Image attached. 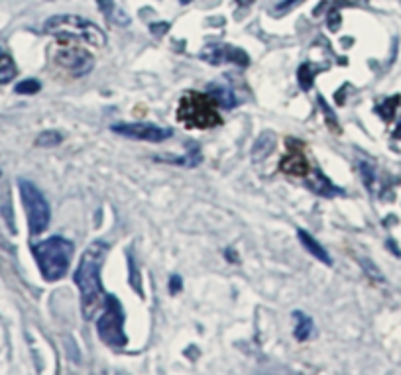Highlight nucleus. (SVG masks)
Instances as JSON below:
<instances>
[{
    "label": "nucleus",
    "instance_id": "nucleus-1",
    "mask_svg": "<svg viewBox=\"0 0 401 375\" xmlns=\"http://www.w3.org/2000/svg\"><path fill=\"white\" fill-rule=\"evenodd\" d=\"M108 244L103 240H95L91 246L85 250L81 258L79 267L73 275V281L79 287L81 308L85 319L95 317V312L104 307V291L101 285V267L106 260Z\"/></svg>",
    "mask_w": 401,
    "mask_h": 375
},
{
    "label": "nucleus",
    "instance_id": "nucleus-2",
    "mask_svg": "<svg viewBox=\"0 0 401 375\" xmlns=\"http://www.w3.org/2000/svg\"><path fill=\"white\" fill-rule=\"evenodd\" d=\"M75 251V244L63 236H51L34 246V258L46 281H59L65 277Z\"/></svg>",
    "mask_w": 401,
    "mask_h": 375
},
{
    "label": "nucleus",
    "instance_id": "nucleus-3",
    "mask_svg": "<svg viewBox=\"0 0 401 375\" xmlns=\"http://www.w3.org/2000/svg\"><path fill=\"white\" fill-rule=\"evenodd\" d=\"M44 30L51 35H61V38H73V40H81L89 46L101 47L106 46V35L97 26V24L89 22L81 16H54L44 24Z\"/></svg>",
    "mask_w": 401,
    "mask_h": 375
},
{
    "label": "nucleus",
    "instance_id": "nucleus-4",
    "mask_svg": "<svg viewBox=\"0 0 401 375\" xmlns=\"http://www.w3.org/2000/svg\"><path fill=\"white\" fill-rule=\"evenodd\" d=\"M177 118L187 128H201V130L222 124L217 108L213 106V99L208 94H201L195 91H187L181 97Z\"/></svg>",
    "mask_w": 401,
    "mask_h": 375
},
{
    "label": "nucleus",
    "instance_id": "nucleus-5",
    "mask_svg": "<svg viewBox=\"0 0 401 375\" xmlns=\"http://www.w3.org/2000/svg\"><path fill=\"white\" fill-rule=\"evenodd\" d=\"M97 330L101 340L111 348L120 350L128 344L124 334V310L115 295L104 297V312L97 320Z\"/></svg>",
    "mask_w": 401,
    "mask_h": 375
},
{
    "label": "nucleus",
    "instance_id": "nucleus-6",
    "mask_svg": "<svg viewBox=\"0 0 401 375\" xmlns=\"http://www.w3.org/2000/svg\"><path fill=\"white\" fill-rule=\"evenodd\" d=\"M18 189H20L24 208H26V215H28L30 232L32 234H42L49 224V218H51V210H49L46 197L34 183L28 181V179H18Z\"/></svg>",
    "mask_w": 401,
    "mask_h": 375
},
{
    "label": "nucleus",
    "instance_id": "nucleus-7",
    "mask_svg": "<svg viewBox=\"0 0 401 375\" xmlns=\"http://www.w3.org/2000/svg\"><path fill=\"white\" fill-rule=\"evenodd\" d=\"M111 130L130 140H142V142H154V144L173 136L172 128H163L149 122H118L111 126Z\"/></svg>",
    "mask_w": 401,
    "mask_h": 375
},
{
    "label": "nucleus",
    "instance_id": "nucleus-8",
    "mask_svg": "<svg viewBox=\"0 0 401 375\" xmlns=\"http://www.w3.org/2000/svg\"><path fill=\"white\" fill-rule=\"evenodd\" d=\"M56 59L61 67L67 69L69 73H73L77 77L87 75L89 71H92V65H95L91 53L81 49V47H63L58 51Z\"/></svg>",
    "mask_w": 401,
    "mask_h": 375
},
{
    "label": "nucleus",
    "instance_id": "nucleus-9",
    "mask_svg": "<svg viewBox=\"0 0 401 375\" xmlns=\"http://www.w3.org/2000/svg\"><path fill=\"white\" fill-rule=\"evenodd\" d=\"M279 169L287 173V175L303 177V175H309V163L301 153H291V156H286L284 161L279 163Z\"/></svg>",
    "mask_w": 401,
    "mask_h": 375
},
{
    "label": "nucleus",
    "instance_id": "nucleus-10",
    "mask_svg": "<svg viewBox=\"0 0 401 375\" xmlns=\"http://www.w3.org/2000/svg\"><path fill=\"white\" fill-rule=\"evenodd\" d=\"M297 236H299V240H301V244L305 246V250L309 251L311 256H315V258H317L319 262L327 263V265H331V263H333V260H331V256L327 253V250L322 248V246L319 244V242H317V240L311 236L309 232H305V230H299Z\"/></svg>",
    "mask_w": 401,
    "mask_h": 375
},
{
    "label": "nucleus",
    "instance_id": "nucleus-11",
    "mask_svg": "<svg viewBox=\"0 0 401 375\" xmlns=\"http://www.w3.org/2000/svg\"><path fill=\"white\" fill-rule=\"evenodd\" d=\"M307 187H309L313 193L322 194V197H333V194L341 193V189H336L333 183L329 181L321 171H315L311 175V179L307 181Z\"/></svg>",
    "mask_w": 401,
    "mask_h": 375
},
{
    "label": "nucleus",
    "instance_id": "nucleus-12",
    "mask_svg": "<svg viewBox=\"0 0 401 375\" xmlns=\"http://www.w3.org/2000/svg\"><path fill=\"white\" fill-rule=\"evenodd\" d=\"M208 97L213 99V103H217L222 108H232L236 106V99H234V92L222 87V85H208Z\"/></svg>",
    "mask_w": 401,
    "mask_h": 375
},
{
    "label": "nucleus",
    "instance_id": "nucleus-13",
    "mask_svg": "<svg viewBox=\"0 0 401 375\" xmlns=\"http://www.w3.org/2000/svg\"><path fill=\"white\" fill-rule=\"evenodd\" d=\"M230 53V47H222V46H206L199 57L206 61V63H211V65H218V63H222L224 59H229Z\"/></svg>",
    "mask_w": 401,
    "mask_h": 375
},
{
    "label": "nucleus",
    "instance_id": "nucleus-14",
    "mask_svg": "<svg viewBox=\"0 0 401 375\" xmlns=\"http://www.w3.org/2000/svg\"><path fill=\"white\" fill-rule=\"evenodd\" d=\"M293 319H295V338L297 340H307L311 336V332H313V319L311 317H307L303 310H295L293 312Z\"/></svg>",
    "mask_w": 401,
    "mask_h": 375
},
{
    "label": "nucleus",
    "instance_id": "nucleus-15",
    "mask_svg": "<svg viewBox=\"0 0 401 375\" xmlns=\"http://www.w3.org/2000/svg\"><path fill=\"white\" fill-rule=\"evenodd\" d=\"M16 77V63L10 56L6 53H0V85L2 83H8Z\"/></svg>",
    "mask_w": 401,
    "mask_h": 375
},
{
    "label": "nucleus",
    "instance_id": "nucleus-16",
    "mask_svg": "<svg viewBox=\"0 0 401 375\" xmlns=\"http://www.w3.org/2000/svg\"><path fill=\"white\" fill-rule=\"evenodd\" d=\"M61 140L63 136L59 134L58 130H46V132H42L40 136L35 138V146H40V148H56L61 144Z\"/></svg>",
    "mask_w": 401,
    "mask_h": 375
},
{
    "label": "nucleus",
    "instance_id": "nucleus-17",
    "mask_svg": "<svg viewBox=\"0 0 401 375\" xmlns=\"http://www.w3.org/2000/svg\"><path fill=\"white\" fill-rule=\"evenodd\" d=\"M40 89H42V85H40V81L35 79L20 81L16 85V92L18 94H35V92H40Z\"/></svg>",
    "mask_w": 401,
    "mask_h": 375
},
{
    "label": "nucleus",
    "instance_id": "nucleus-18",
    "mask_svg": "<svg viewBox=\"0 0 401 375\" xmlns=\"http://www.w3.org/2000/svg\"><path fill=\"white\" fill-rule=\"evenodd\" d=\"M360 263L364 265V272H366L368 275H370V277L374 279V281H384V275L379 273L378 267H376L374 263L370 262V260H360Z\"/></svg>",
    "mask_w": 401,
    "mask_h": 375
},
{
    "label": "nucleus",
    "instance_id": "nucleus-19",
    "mask_svg": "<svg viewBox=\"0 0 401 375\" xmlns=\"http://www.w3.org/2000/svg\"><path fill=\"white\" fill-rule=\"evenodd\" d=\"M360 171H362L364 183H366L368 187H372V181H374V169H372L368 163H360Z\"/></svg>",
    "mask_w": 401,
    "mask_h": 375
},
{
    "label": "nucleus",
    "instance_id": "nucleus-20",
    "mask_svg": "<svg viewBox=\"0 0 401 375\" xmlns=\"http://www.w3.org/2000/svg\"><path fill=\"white\" fill-rule=\"evenodd\" d=\"M307 71H309L307 65H303V67L299 69V81H301V87H303V89H309L311 87V77L307 75Z\"/></svg>",
    "mask_w": 401,
    "mask_h": 375
},
{
    "label": "nucleus",
    "instance_id": "nucleus-21",
    "mask_svg": "<svg viewBox=\"0 0 401 375\" xmlns=\"http://www.w3.org/2000/svg\"><path fill=\"white\" fill-rule=\"evenodd\" d=\"M170 285H172V287H170V291H172V293H177V291L181 289V277H179V275H173Z\"/></svg>",
    "mask_w": 401,
    "mask_h": 375
},
{
    "label": "nucleus",
    "instance_id": "nucleus-22",
    "mask_svg": "<svg viewBox=\"0 0 401 375\" xmlns=\"http://www.w3.org/2000/svg\"><path fill=\"white\" fill-rule=\"evenodd\" d=\"M299 2H301V0H284V2L277 6V10H281V12L289 10L291 6H295V4H299Z\"/></svg>",
    "mask_w": 401,
    "mask_h": 375
},
{
    "label": "nucleus",
    "instance_id": "nucleus-23",
    "mask_svg": "<svg viewBox=\"0 0 401 375\" xmlns=\"http://www.w3.org/2000/svg\"><path fill=\"white\" fill-rule=\"evenodd\" d=\"M167 30V24H161V26H152V32H165Z\"/></svg>",
    "mask_w": 401,
    "mask_h": 375
},
{
    "label": "nucleus",
    "instance_id": "nucleus-24",
    "mask_svg": "<svg viewBox=\"0 0 401 375\" xmlns=\"http://www.w3.org/2000/svg\"><path fill=\"white\" fill-rule=\"evenodd\" d=\"M236 2H238L240 6H250V4H252L254 0H236Z\"/></svg>",
    "mask_w": 401,
    "mask_h": 375
},
{
    "label": "nucleus",
    "instance_id": "nucleus-25",
    "mask_svg": "<svg viewBox=\"0 0 401 375\" xmlns=\"http://www.w3.org/2000/svg\"><path fill=\"white\" fill-rule=\"evenodd\" d=\"M181 2H183V4H189V2H191V0H181Z\"/></svg>",
    "mask_w": 401,
    "mask_h": 375
}]
</instances>
